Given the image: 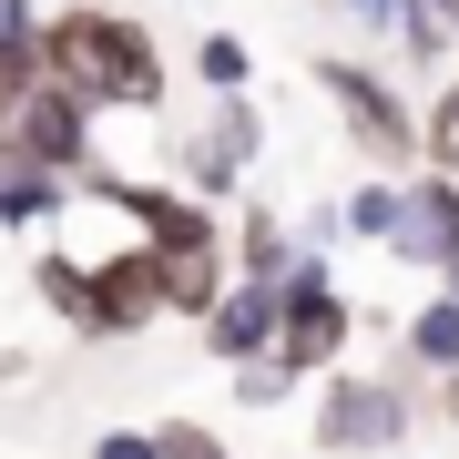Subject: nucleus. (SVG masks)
I'll return each instance as SVG.
<instances>
[{
    "label": "nucleus",
    "instance_id": "obj_8",
    "mask_svg": "<svg viewBox=\"0 0 459 459\" xmlns=\"http://www.w3.org/2000/svg\"><path fill=\"white\" fill-rule=\"evenodd\" d=\"M204 347H214L225 368L265 358V347H276V286H265V276H235V286H214V307H204Z\"/></svg>",
    "mask_w": 459,
    "mask_h": 459
},
{
    "label": "nucleus",
    "instance_id": "obj_14",
    "mask_svg": "<svg viewBox=\"0 0 459 459\" xmlns=\"http://www.w3.org/2000/svg\"><path fill=\"white\" fill-rule=\"evenodd\" d=\"M409 358L419 368H459V296H439V307L409 316Z\"/></svg>",
    "mask_w": 459,
    "mask_h": 459
},
{
    "label": "nucleus",
    "instance_id": "obj_18",
    "mask_svg": "<svg viewBox=\"0 0 459 459\" xmlns=\"http://www.w3.org/2000/svg\"><path fill=\"white\" fill-rule=\"evenodd\" d=\"M153 439H164V459H225V439H214V429H195V419L153 429Z\"/></svg>",
    "mask_w": 459,
    "mask_h": 459
},
{
    "label": "nucleus",
    "instance_id": "obj_12",
    "mask_svg": "<svg viewBox=\"0 0 459 459\" xmlns=\"http://www.w3.org/2000/svg\"><path fill=\"white\" fill-rule=\"evenodd\" d=\"M195 82H204V92H246V82H255V51L235 41V31H204V41H195Z\"/></svg>",
    "mask_w": 459,
    "mask_h": 459
},
{
    "label": "nucleus",
    "instance_id": "obj_16",
    "mask_svg": "<svg viewBox=\"0 0 459 459\" xmlns=\"http://www.w3.org/2000/svg\"><path fill=\"white\" fill-rule=\"evenodd\" d=\"M388 214H398V184H358L337 204V235H388Z\"/></svg>",
    "mask_w": 459,
    "mask_h": 459
},
{
    "label": "nucleus",
    "instance_id": "obj_7",
    "mask_svg": "<svg viewBox=\"0 0 459 459\" xmlns=\"http://www.w3.org/2000/svg\"><path fill=\"white\" fill-rule=\"evenodd\" d=\"M398 429H409V398L377 388V377H337L327 409H316V439L327 449H398Z\"/></svg>",
    "mask_w": 459,
    "mask_h": 459
},
{
    "label": "nucleus",
    "instance_id": "obj_15",
    "mask_svg": "<svg viewBox=\"0 0 459 459\" xmlns=\"http://www.w3.org/2000/svg\"><path fill=\"white\" fill-rule=\"evenodd\" d=\"M31 286H41V307H51V316H72V327H82V307H92V276H82L72 255H41V265H31Z\"/></svg>",
    "mask_w": 459,
    "mask_h": 459
},
{
    "label": "nucleus",
    "instance_id": "obj_9",
    "mask_svg": "<svg viewBox=\"0 0 459 459\" xmlns=\"http://www.w3.org/2000/svg\"><path fill=\"white\" fill-rule=\"evenodd\" d=\"M449 235H459V184H449V174H419V184H398L388 246L409 255V265H439V255H449Z\"/></svg>",
    "mask_w": 459,
    "mask_h": 459
},
{
    "label": "nucleus",
    "instance_id": "obj_21",
    "mask_svg": "<svg viewBox=\"0 0 459 459\" xmlns=\"http://www.w3.org/2000/svg\"><path fill=\"white\" fill-rule=\"evenodd\" d=\"M439 276H449V296H459V235H449V255H439Z\"/></svg>",
    "mask_w": 459,
    "mask_h": 459
},
{
    "label": "nucleus",
    "instance_id": "obj_5",
    "mask_svg": "<svg viewBox=\"0 0 459 459\" xmlns=\"http://www.w3.org/2000/svg\"><path fill=\"white\" fill-rule=\"evenodd\" d=\"M92 276V307H82V337H133V327H153L164 316V255L133 235L123 255H102V265H82Z\"/></svg>",
    "mask_w": 459,
    "mask_h": 459
},
{
    "label": "nucleus",
    "instance_id": "obj_6",
    "mask_svg": "<svg viewBox=\"0 0 459 459\" xmlns=\"http://www.w3.org/2000/svg\"><path fill=\"white\" fill-rule=\"evenodd\" d=\"M265 153V113L246 92H214V123L195 133V153H184V184H195V195H235V174H246Z\"/></svg>",
    "mask_w": 459,
    "mask_h": 459
},
{
    "label": "nucleus",
    "instance_id": "obj_3",
    "mask_svg": "<svg viewBox=\"0 0 459 459\" xmlns=\"http://www.w3.org/2000/svg\"><path fill=\"white\" fill-rule=\"evenodd\" d=\"M337 347H347V296H337V276L316 255H296L276 276V368L307 377V368H327Z\"/></svg>",
    "mask_w": 459,
    "mask_h": 459
},
{
    "label": "nucleus",
    "instance_id": "obj_17",
    "mask_svg": "<svg viewBox=\"0 0 459 459\" xmlns=\"http://www.w3.org/2000/svg\"><path fill=\"white\" fill-rule=\"evenodd\" d=\"M419 153H429V164H439V174H459V82L439 92V113L419 123Z\"/></svg>",
    "mask_w": 459,
    "mask_h": 459
},
{
    "label": "nucleus",
    "instance_id": "obj_13",
    "mask_svg": "<svg viewBox=\"0 0 459 459\" xmlns=\"http://www.w3.org/2000/svg\"><path fill=\"white\" fill-rule=\"evenodd\" d=\"M235 265H246V276H265V286L296 265V246H286V225H276V214H246V225H235Z\"/></svg>",
    "mask_w": 459,
    "mask_h": 459
},
{
    "label": "nucleus",
    "instance_id": "obj_1",
    "mask_svg": "<svg viewBox=\"0 0 459 459\" xmlns=\"http://www.w3.org/2000/svg\"><path fill=\"white\" fill-rule=\"evenodd\" d=\"M31 62L41 82L82 92L92 113H153L164 102V51L133 11H92V0H72V11H41L31 21Z\"/></svg>",
    "mask_w": 459,
    "mask_h": 459
},
{
    "label": "nucleus",
    "instance_id": "obj_20",
    "mask_svg": "<svg viewBox=\"0 0 459 459\" xmlns=\"http://www.w3.org/2000/svg\"><path fill=\"white\" fill-rule=\"evenodd\" d=\"M347 11H358L368 31H388V21H398V0H347Z\"/></svg>",
    "mask_w": 459,
    "mask_h": 459
},
{
    "label": "nucleus",
    "instance_id": "obj_4",
    "mask_svg": "<svg viewBox=\"0 0 459 459\" xmlns=\"http://www.w3.org/2000/svg\"><path fill=\"white\" fill-rule=\"evenodd\" d=\"M0 153H11V164H51V174L82 184L92 174V102L62 92V82H31L11 102V123H0Z\"/></svg>",
    "mask_w": 459,
    "mask_h": 459
},
{
    "label": "nucleus",
    "instance_id": "obj_22",
    "mask_svg": "<svg viewBox=\"0 0 459 459\" xmlns=\"http://www.w3.org/2000/svg\"><path fill=\"white\" fill-rule=\"evenodd\" d=\"M31 11H41V0H31Z\"/></svg>",
    "mask_w": 459,
    "mask_h": 459
},
{
    "label": "nucleus",
    "instance_id": "obj_11",
    "mask_svg": "<svg viewBox=\"0 0 459 459\" xmlns=\"http://www.w3.org/2000/svg\"><path fill=\"white\" fill-rule=\"evenodd\" d=\"M388 31H398V51H409V62H449V51H459V21H449V11H429V0H398Z\"/></svg>",
    "mask_w": 459,
    "mask_h": 459
},
{
    "label": "nucleus",
    "instance_id": "obj_2",
    "mask_svg": "<svg viewBox=\"0 0 459 459\" xmlns=\"http://www.w3.org/2000/svg\"><path fill=\"white\" fill-rule=\"evenodd\" d=\"M307 72H316V92L337 102L347 143H358L368 164H409V153H419V113L398 102V82H377L368 62H307Z\"/></svg>",
    "mask_w": 459,
    "mask_h": 459
},
{
    "label": "nucleus",
    "instance_id": "obj_19",
    "mask_svg": "<svg viewBox=\"0 0 459 459\" xmlns=\"http://www.w3.org/2000/svg\"><path fill=\"white\" fill-rule=\"evenodd\" d=\"M92 459H164V439H153V429H102Z\"/></svg>",
    "mask_w": 459,
    "mask_h": 459
},
{
    "label": "nucleus",
    "instance_id": "obj_10",
    "mask_svg": "<svg viewBox=\"0 0 459 459\" xmlns=\"http://www.w3.org/2000/svg\"><path fill=\"white\" fill-rule=\"evenodd\" d=\"M62 204H72V174H51V164H11V153H0V225H51Z\"/></svg>",
    "mask_w": 459,
    "mask_h": 459
}]
</instances>
